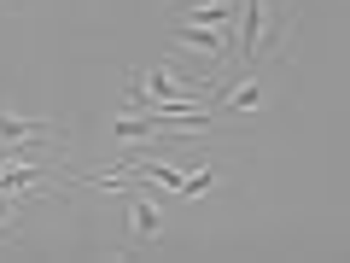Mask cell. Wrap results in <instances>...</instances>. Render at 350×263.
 I'll use <instances>...</instances> for the list:
<instances>
[{"label":"cell","mask_w":350,"mask_h":263,"mask_svg":"<svg viewBox=\"0 0 350 263\" xmlns=\"http://www.w3.org/2000/svg\"><path fill=\"white\" fill-rule=\"evenodd\" d=\"M275 47V6L269 0H239V59L257 64Z\"/></svg>","instance_id":"6da1fadb"},{"label":"cell","mask_w":350,"mask_h":263,"mask_svg":"<svg viewBox=\"0 0 350 263\" xmlns=\"http://www.w3.org/2000/svg\"><path fill=\"white\" fill-rule=\"evenodd\" d=\"M129 205H123V228H129V240H135V246H152V240H163V211H158V199H146V193L135 188V181H129Z\"/></svg>","instance_id":"7a4b0ae2"},{"label":"cell","mask_w":350,"mask_h":263,"mask_svg":"<svg viewBox=\"0 0 350 263\" xmlns=\"http://www.w3.org/2000/svg\"><path fill=\"white\" fill-rule=\"evenodd\" d=\"M64 135V123H47V117H12V112H0V152H29L41 147V140Z\"/></svg>","instance_id":"3957f363"},{"label":"cell","mask_w":350,"mask_h":263,"mask_svg":"<svg viewBox=\"0 0 350 263\" xmlns=\"http://www.w3.org/2000/svg\"><path fill=\"white\" fill-rule=\"evenodd\" d=\"M228 29H199V24H175L170 53H199V59H228Z\"/></svg>","instance_id":"277c9868"},{"label":"cell","mask_w":350,"mask_h":263,"mask_svg":"<svg viewBox=\"0 0 350 263\" xmlns=\"http://www.w3.org/2000/svg\"><path fill=\"white\" fill-rule=\"evenodd\" d=\"M239 0H199V6H175V24H199V29H234Z\"/></svg>","instance_id":"5b68a950"},{"label":"cell","mask_w":350,"mask_h":263,"mask_svg":"<svg viewBox=\"0 0 350 263\" xmlns=\"http://www.w3.org/2000/svg\"><path fill=\"white\" fill-rule=\"evenodd\" d=\"M262 82L257 76H239V82H228L222 94H216V112H228V117H251V112H262Z\"/></svg>","instance_id":"8992f818"},{"label":"cell","mask_w":350,"mask_h":263,"mask_svg":"<svg viewBox=\"0 0 350 263\" xmlns=\"http://www.w3.org/2000/svg\"><path fill=\"white\" fill-rule=\"evenodd\" d=\"M222 175H228V164H222V158H204L199 170H181V199H211Z\"/></svg>","instance_id":"52a82bcc"},{"label":"cell","mask_w":350,"mask_h":263,"mask_svg":"<svg viewBox=\"0 0 350 263\" xmlns=\"http://www.w3.org/2000/svg\"><path fill=\"white\" fill-rule=\"evenodd\" d=\"M24 199H29V193H6V188H0V240L24 234Z\"/></svg>","instance_id":"ba28073f"}]
</instances>
